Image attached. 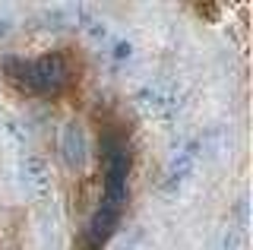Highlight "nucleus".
Masks as SVG:
<instances>
[{"mask_svg":"<svg viewBox=\"0 0 253 250\" xmlns=\"http://www.w3.org/2000/svg\"><path fill=\"white\" fill-rule=\"evenodd\" d=\"M67 83V60L60 54H44V57L32 60L26 73V89L32 92H57Z\"/></svg>","mask_w":253,"mask_h":250,"instance_id":"f257e3e1","label":"nucleus"},{"mask_svg":"<svg viewBox=\"0 0 253 250\" xmlns=\"http://www.w3.org/2000/svg\"><path fill=\"white\" fill-rule=\"evenodd\" d=\"M60 155L70 168H83L85 159H89V143H85V133L76 121L63 124L60 130Z\"/></svg>","mask_w":253,"mask_h":250,"instance_id":"f03ea898","label":"nucleus"}]
</instances>
